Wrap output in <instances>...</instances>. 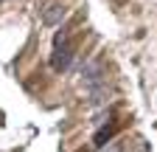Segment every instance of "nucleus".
I'll return each mask as SVG.
<instances>
[{
  "label": "nucleus",
  "mask_w": 157,
  "mask_h": 152,
  "mask_svg": "<svg viewBox=\"0 0 157 152\" xmlns=\"http://www.w3.org/2000/svg\"><path fill=\"white\" fill-rule=\"evenodd\" d=\"M70 62H73V51H70V45L62 40V37H56V48H53V56H51L53 70H67Z\"/></svg>",
  "instance_id": "f257e3e1"
},
{
  "label": "nucleus",
  "mask_w": 157,
  "mask_h": 152,
  "mask_svg": "<svg viewBox=\"0 0 157 152\" xmlns=\"http://www.w3.org/2000/svg\"><path fill=\"white\" fill-rule=\"evenodd\" d=\"M109 138H112V127H104V130H98V132H95V146H104Z\"/></svg>",
  "instance_id": "7ed1b4c3"
},
{
  "label": "nucleus",
  "mask_w": 157,
  "mask_h": 152,
  "mask_svg": "<svg viewBox=\"0 0 157 152\" xmlns=\"http://www.w3.org/2000/svg\"><path fill=\"white\" fill-rule=\"evenodd\" d=\"M62 17H65V6H59V3L48 6V11H45V23H48V26H56V23H62Z\"/></svg>",
  "instance_id": "f03ea898"
}]
</instances>
